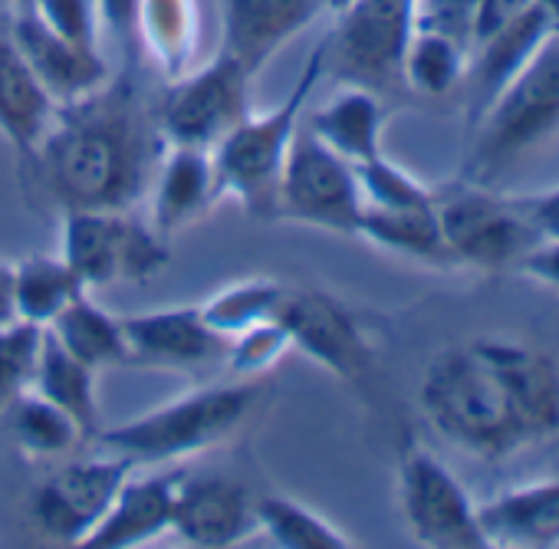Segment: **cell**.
<instances>
[{"instance_id":"30bf717a","label":"cell","mask_w":559,"mask_h":549,"mask_svg":"<svg viewBox=\"0 0 559 549\" xmlns=\"http://www.w3.org/2000/svg\"><path fill=\"white\" fill-rule=\"evenodd\" d=\"M418 21V0H353L323 40L326 70L369 89L402 83V57Z\"/></svg>"},{"instance_id":"5b68a950","label":"cell","mask_w":559,"mask_h":549,"mask_svg":"<svg viewBox=\"0 0 559 549\" xmlns=\"http://www.w3.org/2000/svg\"><path fill=\"white\" fill-rule=\"evenodd\" d=\"M471 152L474 181H487L510 162L559 132V27L523 63V70L480 112Z\"/></svg>"},{"instance_id":"4316f807","label":"cell","mask_w":559,"mask_h":549,"mask_svg":"<svg viewBox=\"0 0 559 549\" xmlns=\"http://www.w3.org/2000/svg\"><path fill=\"white\" fill-rule=\"evenodd\" d=\"M4 421H8V434L14 447L40 461L70 454L90 438L73 415H67L60 405H53L34 389L21 392L14 402L4 405Z\"/></svg>"},{"instance_id":"8992f818","label":"cell","mask_w":559,"mask_h":549,"mask_svg":"<svg viewBox=\"0 0 559 549\" xmlns=\"http://www.w3.org/2000/svg\"><path fill=\"white\" fill-rule=\"evenodd\" d=\"M60 256L86 290L145 284L168 263V240L132 211H63Z\"/></svg>"},{"instance_id":"44dd1931","label":"cell","mask_w":559,"mask_h":549,"mask_svg":"<svg viewBox=\"0 0 559 549\" xmlns=\"http://www.w3.org/2000/svg\"><path fill=\"white\" fill-rule=\"evenodd\" d=\"M304 129L313 132L330 152H336L349 165H362L382 155L385 106L376 89L346 83L320 109L307 116Z\"/></svg>"},{"instance_id":"d590c367","label":"cell","mask_w":559,"mask_h":549,"mask_svg":"<svg viewBox=\"0 0 559 549\" xmlns=\"http://www.w3.org/2000/svg\"><path fill=\"white\" fill-rule=\"evenodd\" d=\"M27 8L60 37L103 50V17L96 0H27Z\"/></svg>"},{"instance_id":"f546056e","label":"cell","mask_w":559,"mask_h":549,"mask_svg":"<svg viewBox=\"0 0 559 549\" xmlns=\"http://www.w3.org/2000/svg\"><path fill=\"white\" fill-rule=\"evenodd\" d=\"M471 67V47L461 44L457 37L435 31V27H421L415 24L405 57H402V83L408 89H415L418 96H448L451 89H457L467 76Z\"/></svg>"},{"instance_id":"9c48e42d","label":"cell","mask_w":559,"mask_h":549,"mask_svg":"<svg viewBox=\"0 0 559 549\" xmlns=\"http://www.w3.org/2000/svg\"><path fill=\"white\" fill-rule=\"evenodd\" d=\"M250 83L253 76L224 53L194 63L185 76L168 83L158 103L155 122L162 142L214 148L250 112Z\"/></svg>"},{"instance_id":"836d02e7","label":"cell","mask_w":559,"mask_h":549,"mask_svg":"<svg viewBox=\"0 0 559 549\" xmlns=\"http://www.w3.org/2000/svg\"><path fill=\"white\" fill-rule=\"evenodd\" d=\"M356 181L362 207H421L435 201V188H428L408 168L385 158V152L356 165Z\"/></svg>"},{"instance_id":"484cf974","label":"cell","mask_w":559,"mask_h":549,"mask_svg":"<svg viewBox=\"0 0 559 549\" xmlns=\"http://www.w3.org/2000/svg\"><path fill=\"white\" fill-rule=\"evenodd\" d=\"M47 333L80 362H86L90 369L103 372V369H119L129 366V339H126V326L122 317L109 313L106 307H99L90 290L80 294L50 326Z\"/></svg>"},{"instance_id":"e575fe53","label":"cell","mask_w":559,"mask_h":549,"mask_svg":"<svg viewBox=\"0 0 559 549\" xmlns=\"http://www.w3.org/2000/svg\"><path fill=\"white\" fill-rule=\"evenodd\" d=\"M44 336H47L44 326L24 320L0 326V408L34 385Z\"/></svg>"},{"instance_id":"9a60e30c","label":"cell","mask_w":559,"mask_h":549,"mask_svg":"<svg viewBox=\"0 0 559 549\" xmlns=\"http://www.w3.org/2000/svg\"><path fill=\"white\" fill-rule=\"evenodd\" d=\"M323 14V0H221V50L257 76Z\"/></svg>"},{"instance_id":"8fae6325","label":"cell","mask_w":559,"mask_h":549,"mask_svg":"<svg viewBox=\"0 0 559 549\" xmlns=\"http://www.w3.org/2000/svg\"><path fill=\"white\" fill-rule=\"evenodd\" d=\"M280 217L330 234H359L362 194L356 165L330 152L304 126L290 145L284 178H280Z\"/></svg>"},{"instance_id":"60d3db41","label":"cell","mask_w":559,"mask_h":549,"mask_svg":"<svg viewBox=\"0 0 559 549\" xmlns=\"http://www.w3.org/2000/svg\"><path fill=\"white\" fill-rule=\"evenodd\" d=\"M17 323V303H14V263L0 260V326Z\"/></svg>"},{"instance_id":"4dcf8cb0","label":"cell","mask_w":559,"mask_h":549,"mask_svg":"<svg viewBox=\"0 0 559 549\" xmlns=\"http://www.w3.org/2000/svg\"><path fill=\"white\" fill-rule=\"evenodd\" d=\"M253 513H257V533H263L280 549H353L356 546V539L346 536L333 520H326L323 513L284 493H266L253 500Z\"/></svg>"},{"instance_id":"74e56055","label":"cell","mask_w":559,"mask_h":549,"mask_svg":"<svg viewBox=\"0 0 559 549\" xmlns=\"http://www.w3.org/2000/svg\"><path fill=\"white\" fill-rule=\"evenodd\" d=\"M516 273L559 294V240H536L516 263Z\"/></svg>"},{"instance_id":"ffe728a7","label":"cell","mask_w":559,"mask_h":549,"mask_svg":"<svg viewBox=\"0 0 559 549\" xmlns=\"http://www.w3.org/2000/svg\"><path fill=\"white\" fill-rule=\"evenodd\" d=\"M559 24L543 11V8H526L516 21L490 34L471 50V122L480 119V112L490 106V99L523 70V63L543 47V40L556 31Z\"/></svg>"},{"instance_id":"52a82bcc","label":"cell","mask_w":559,"mask_h":549,"mask_svg":"<svg viewBox=\"0 0 559 549\" xmlns=\"http://www.w3.org/2000/svg\"><path fill=\"white\" fill-rule=\"evenodd\" d=\"M435 211L454 266L484 273L516 270L536 234L520 217L513 194H493L477 181H457L435 191Z\"/></svg>"},{"instance_id":"d4e9b609","label":"cell","mask_w":559,"mask_h":549,"mask_svg":"<svg viewBox=\"0 0 559 549\" xmlns=\"http://www.w3.org/2000/svg\"><path fill=\"white\" fill-rule=\"evenodd\" d=\"M356 237L389 253H399L405 260H418V263L444 266V270L454 266L444 234H441L435 201L421 207H362Z\"/></svg>"},{"instance_id":"7a4b0ae2","label":"cell","mask_w":559,"mask_h":549,"mask_svg":"<svg viewBox=\"0 0 559 549\" xmlns=\"http://www.w3.org/2000/svg\"><path fill=\"white\" fill-rule=\"evenodd\" d=\"M165 142L132 80L57 106V116L24 158L44 194L63 211H132L152 188Z\"/></svg>"},{"instance_id":"277c9868","label":"cell","mask_w":559,"mask_h":549,"mask_svg":"<svg viewBox=\"0 0 559 549\" xmlns=\"http://www.w3.org/2000/svg\"><path fill=\"white\" fill-rule=\"evenodd\" d=\"M326 73L323 44L307 60L294 89L270 112H247L214 148V171L221 194L234 198L253 220H280V178L287 168L290 145L300 132L307 103Z\"/></svg>"},{"instance_id":"d6986e66","label":"cell","mask_w":559,"mask_h":549,"mask_svg":"<svg viewBox=\"0 0 559 549\" xmlns=\"http://www.w3.org/2000/svg\"><path fill=\"white\" fill-rule=\"evenodd\" d=\"M181 474H145L122 484L112 506L99 520V526L86 536L83 546L93 549H135L155 542L158 536L171 533L175 520V497H178Z\"/></svg>"},{"instance_id":"8d00e7d4","label":"cell","mask_w":559,"mask_h":549,"mask_svg":"<svg viewBox=\"0 0 559 549\" xmlns=\"http://www.w3.org/2000/svg\"><path fill=\"white\" fill-rule=\"evenodd\" d=\"M513 204L536 240H559V184L533 194H513Z\"/></svg>"},{"instance_id":"2e32d148","label":"cell","mask_w":559,"mask_h":549,"mask_svg":"<svg viewBox=\"0 0 559 549\" xmlns=\"http://www.w3.org/2000/svg\"><path fill=\"white\" fill-rule=\"evenodd\" d=\"M171 533L198 549H227L257 533L253 497L230 477H181Z\"/></svg>"},{"instance_id":"ba28073f","label":"cell","mask_w":559,"mask_h":549,"mask_svg":"<svg viewBox=\"0 0 559 549\" xmlns=\"http://www.w3.org/2000/svg\"><path fill=\"white\" fill-rule=\"evenodd\" d=\"M399 510L421 546L490 549L480 526V503L421 444H408L399 457Z\"/></svg>"},{"instance_id":"603a6c76","label":"cell","mask_w":559,"mask_h":549,"mask_svg":"<svg viewBox=\"0 0 559 549\" xmlns=\"http://www.w3.org/2000/svg\"><path fill=\"white\" fill-rule=\"evenodd\" d=\"M135 44L171 83L198 63L201 4L198 0H135Z\"/></svg>"},{"instance_id":"7bdbcfd3","label":"cell","mask_w":559,"mask_h":549,"mask_svg":"<svg viewBox=\"0 0 559 549\" xmlns=\"http://www.w3.org/2000/svg\"><path fill=\"white\" fill-rule=\"evenodd\" d=\"M349 4H353V0H323V11H330V14L336 17V14H343Z\"/></svg>"},{"instance_id":"7402d4cb","label":"cell","mask_w":559,"mask_h":549,"mask_svg":"<svg viewBox=\"0 0 559 549\" xmlns=\"http://www.w3.org/2000/svg\"><path fill=\"white\" fill-rule=\"evenodd\" d=\"M480 526L487 546H559V477L523 484L480 503Z\"/></svg>"},{"instance_id":"f35d334b","label":"cell","mask_w":559,"mask_h":549,"mask_svg":"<svg viewBox=\"0 0 559 549\" xmlns=\"http://www.w3.org/2000/svg\"><path fill=\"white\" fill-rule=\"evenodd\" d=\"M526 8H533V0H474V47L516 21Z\"/></svg>"},{"instance_id":"4fadbf2b","label":"cell","mask_w":559,"mask_h":549,"mask_svg":"<svg viewBox=\"0 0 559 549\" xmlns=\"http://www.w3.org/2000/svg\"><path fill=\"white\" fill-rule=\"evenodd\" d=\"M276 320L287 326L290 343L310 362L323 366L343 382H359L376 362V349L362 323L326 290L287 287Z\"/></svg>"},{"instance_id":"cb8c5ba5","label":"cell","mask_w":559,"mask_h":549,"mask_svg":"<svg viewBox=\"0 0 559 549\" xmlns=\"http://www.w3.org/2000/svg\"><path fill=\"white\" fill-rule=\"evenodd\" d=\"M57 116V103L34 76L17 47L0 37V135H4L21 158L34 152Z\"/></svg>"},{"instance_id":"5bb4252c","label":"cell","mask_w":559,"mask_h":549,"mask_svg":"<svg viewBox=\"0 0 559 549\" xmlns=\"http://www.w3.org/2000/svg\"><path fill=\"white\" fill-rule=\"evenodd\" d=\"M8 40L17 47V53L27 60V67L34 70V76L44 83V89L57 106L80 103L109 83V67L103 60V50H90L60 37L27 4L14 8Z\"/></svg>"},{"instance_id":"f1b7e54d","label":"cell","mask_w":559,"mask_h":549,"mask_svg":"<svg viewBox=\"0 0 559 549\" xmlns=\"http://www.w3.org/2000/svg\"><path fill=\"white\" fill-rule=\"evenodd\" d=\"M96 379H99L96 369H90L86 362H80L76 356H70L50 333L44 336L37 375H34V385L31 389L40 392L44 398H50L53 405H60L67 415H73L86 434H96L99 431Z\"/></svg>"},{"instance_id":"ab89813d","label":"cell","mask_w":559,"mask_h":549,"mask_svg":"<svg viewBox=\"0 0 559 549\" xmlns=\"http://www.w3.org/2000/svg\"><path fill=\"white\" fill-rule=\"evenodd\" d=\"M96 4L103 17V31H109L129 53L135 47V0H96Z\"/></svg>"},{"instance_id":"e0dca14e","label":"cell","mask_w":559,"mask_h":549,"mask_svg":"<svg viewBox=\"0 0 559 549\" xmlns=\"http://www.w3.org/2000/svg\"><path fill=\"white\" fill-rule=\"evenodd\" d=\"M129 366L142 369H198L224 356V339L201 320L198 303L165 307L122 317Z\"/></svg>"},{"instance_id":"ac0fdd59","label":"cell","mask_w":559,"mask_h":549,"mask_svg":"<svg viewBox=\"0 0 559 549\" xmlns=\"http://www.w3.org/2000/svg\"><path fill=\"white\" fill-rule=\"evenodd\" d=\"M152 227L171 240L204 220L224 198L211 148L165 145L152 178Z\"/></svg>"},{"instance_id":"d6a6232c","label":"cell","mask_w":559,"mask_h":549,"mask_svg":"<svg viewBox=\"0 0 559 549\" xmlns=\"http://www.w3.org/2000/svg\"><path fill=\"white\" fill-rule=\"evenodd\" d=\"M294 349L290 333L280 320L257 323L237 336L227 339L224 346V369L234 379H263L276 369V362Z\"/></svg>"},{"instance_id":"83f0119b","label":"cell","mask_w":559,"mask_h":549,"mask_svg":"<svg viewBox=\"0 0 559 549\" xmlns=\"http://www.w3.org/2000/svg\"><path fill=\"white\" fill-rule=\"evenodd\" d=\"M80 294L86 287L60 253H37L14 263V303L24 323L47 330Z\"/></svg>"},{"instance_id":"7c38bea8","label":"cell","mask_w":559,"mask_h":549,"mask_svg":"<svg viewBox=\"0 0 559 549\" xmlns=\"http://www.w3.org/2000/svg\"><path fill=\"white\" fill-rule=\"evenodd\" d=\"M135 467L116 454L80 457L57 467L31 500L37 529L63 546H83L86 536L99 526L116 493Z\"/></svg>"},{"instance_id":"3957f363","label":"cell","mask_w":559,"mask_h":549,"mask_svg":"<svg viewBox=\"0 0 559 549\" xmlns=\"http://www.w3.org/2000/svg\"><path fill=\"white\" fill-rule=\"evenodd\" d=\"M263 379H230L191 389L122 425L96 431V447L139 467H162L204 454L234 438L266 398Z\"/></svg>"},{"instance_id":"6da1fadb","label":"cell","mask_w":559,"mask_h":549,"mask_svg":"<svg viewBox=\"0 0 559 549\" xmlns=\"http://www.w3.org/2000/svg\"><path fill=\"white\" fill-rule=\"evenodd\" d=\"M418 402L448 444L487 464L559 438V366L516 336H471L441 349Z\"/></svg>"},{"instance_id":"1f68e13d","label":"cell","mask_w":559,"mask_h":549,"mask_svg":"<svg viewBox=\"0 0 559 549\" xmlns=\"http://www.w3.org/2000/svg\"><path fill=\"white\" fill-rule=\"evenodd\" d=\"M284 297H287V284H280L276 277H243V281L221 287L207 300H201L198 310H201V320L227 343L230 336L257 323L276 320L280 307H284Z\"/></svg>"},{"instance_id":"b9f144b4","label":"cell","mask_w":559,"mask_h":549,"mask_svg":"<svg viewBox=\"0 0 559 549\" xmlns=\"http://www.w3.org/2000/svg\"><path fill=\"white\" fill-rule=\"evenodd\" d=\"M533 4H536V8H543V11L559 24V0H533Z\"/></svg>"}]
</instances>
